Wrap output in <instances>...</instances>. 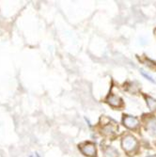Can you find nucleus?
<instances>
[{
  "instance_id": "nucleus-3",
  "label": "nucleus",
  "mask_w": 156,
  "mask_h": 157,
  "mask_svg": "<svg viewBox=\"0 0 156 157\" xmlns=\"http://www.w3.org/2000/svg\"><path fill=\"white\" fill-rule=\"evenodd\" d=\"M122 124L128 128L130 130H136L137 128L140 125L139 120L135 117V116H131V115H123L122 117Z\"/></svg>"
},
{
  "instance_id": "nucleus-8",
  "label": "nucleus",
  "mask_w": 156,
  "mask_h": 157,
  "mask_svg": "<svg viewBox=\"0 0 156 157\" xmlns=\"http://www.w3.org/2000/svg\"><path fill=\"white\" fill-rule=\"evenodd\" d=\"M104 157H119V152L114 147L109 146L105 149Z\"/></svg>"
},
{
  "instance_id": "nucleus-12",
  "label": "nucleus",
  "mask_w": 156,
  "mask_h": 157,
  "mask_svg": "<svg viewBox=\"0 0 156 157\" xmlns=\"http://www.w3.org/2000/svg\"><path fill=\"white\" fill-rule=\"evenodd\" d=\"M154 35H155V36H156V29H155V30H154Z\"/></svg>"
},
{
  "instance_id": "nucleus-9",
  "label": "nucleus",
  "mask_w": 156,
  "mask_h": 157,
  "mask_svg": "<svg viewBox=\"0 0 156 157\" xmlns=\"http://www.w3.org/2000/svg\"><path fill=\"white\" fill-rule=\"evenodd\" d=\"M144 64H145L147 67L150 68V69H155V70H156V63H155L154 61L149 59H145Z\"/></svg>"
},
{
  "instance_id": "nucleus-1",
  "label": "nucleus",
  "mask_w": 156,
  "mask_h": 157,
  "mask_svg": "<svg viewBox=\"0 0 156 157\" xmlns=\"http://www.w3.org/2000/svg\"><path fill=\"white\" fill-rule=\"evenodd\" d=\"M120 144H121V148L123 149V151L126 153L132 154L133 152H135L137 150L138 141L133 135L127 134L121 137Z\"/></svg>"
},
{
  "instance_id": "nucleus-6",
  "label": "nucleus",
  "mask_w": 156,
  "mask_h": 157,
  "mask_svg": "<svg viewBox=\"0 0 156 157\" xmlns=\"http://www.w3.org/2000/svg\"><path fill=\"white\" fill-rule=\"evenodd\" d=\"M146 129L152 136H156V119L150 118L146 121Z\"/></svg>"
},
{
  "instance_id": "nucleus-11",
  "label": "nucleus",
  "mask_w": 156,
  "mask_h": 157,
  "mask_svg": "<svg viewBox=\"0 0 156 157\" xmlns=\"http://www.w3.org/2000/svg\"><path fill=\"white\" fill-rule=\"evenodd\" d=\"M147 157H156V155H149V156H147Z\"/></svg>"
},
{
  "instance_id": "nucleus-10",
  "label": "nucleus",
  "mask_w": 156,
  "mask_h": 157,
  "mask_svg": "<svg viewBox=\"0 0 156 157\" xmlns=\"http://www.w3.org/2000/svg\"><path fill=\"white\" fill-rule=\"evenodd\" d=\"M140 73H141V75H142L147 80H149L150 82H151V83H153V84H156V81L150 75H148L146 72H145V71H143V70H140Z\"/></svg>"
},
{
  "instance_id": "nucleus-5",
  "label": "nucleus",
  "mask_w": 156,
  "mask_h": 157,
  "mask_svg": "<svg viewBox=\"0 0 156 157\" xmlns=\"http://www.w3.org/2000/svg\"><path fill=\"white\" fill-rule=\"evenodd\" d=\"M118 130H119V128L115 123L108 122V123L104 124L101 131H102V134L105 136H113L117 134Z\"/></svg>"
},
{
  "instance_id": "nucleus-2",
  "label": "nucleus",
  "mask_w": 156,
  "mask_h": 157,
  "mask_svg": "<svg viewBox=\"0 0 156 157\" xmlns=\"http://www.w3.org/2000/svg\"><path fill=\"white\" fill-rule=\"evenodd\" d=\"M79 150L81 152L88 157H97V149L96 145L93 142H84V143L79 145Z\"/></svg>"
},
{
  "instance_id": "nucleus-4",
  "label": "nucleus",
  "mask_w": 156,
  "mask_h": 157,
  "mask_svg": "<svg viewBox=\"0 0 156 157\" xmlns=\"http://www.w3.org/2000/svg\"><path fill=\"white\" fill-rule=\"evenodd\" d=\"M105 102L113 108H120L123 106V100L119 95H116L114 93H110L109 95H107Z\"/></svg>"
},
{
  "instance_id": "nucleus-7",
  "label": "nucleus",
  "mask_w": 156,
  "mask_h": 157,
  "mask_svg": "<svg viewBox=\"0 0 156 157\" xmlns=\"http://www.w3.org/2000/svg\"><path fill=\"white\" fill-rule=\"evenodd\" d=\"M144 98H145V101H146V104H147L149 109L151 112H156V99H154L149 95H145Z\"/></svg>"
}]
</instances>
